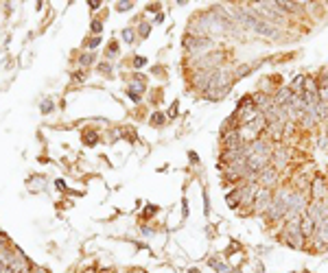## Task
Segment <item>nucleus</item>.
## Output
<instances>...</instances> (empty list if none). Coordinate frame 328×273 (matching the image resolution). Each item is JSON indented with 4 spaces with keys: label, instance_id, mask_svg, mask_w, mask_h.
Returning a JSON list of instances; mask_svg holds the SVG:
<instances>
[{
    "label": "nucleus",
    "instance_id": "obj_1",
    "mask_svg": "<svg viewBox=\"0 0 328 273\" xmlns=\"http://www.w3.org/2000/svg\"><path fill=\"white\" fill-rule=\"evenodd\" d=\"M291 190L293 186H278L274 193V199H272V205H269L267 210V223H276V221H284L287 217V197L291 195Z\"/></svg>",
    "mask_w": 328,
    "mask_h": 273
},
{
    "label": "nucleus",
    "instance_id": "obj_2",
    "mask_svg": "<svg viewBox=\"0 0 328 273\" xmlns=\"http://www.w3.org/2000/svg\"><path fill=\"white\" fill-rule=\"evenodd\" d=\"M184 48L188 50V55H191L193 59H199V57L217 50V44H215V40H210V38H193V35H186L184 38Z\"/></svg>",
    "mask_w": 328,
    "mask_h": 273
},
{
    "label": "nucleus",
    "instance_id": "obj_3",
    "mask_svg": "<svg viewBox=\"0 0 328 273\" xmlns=\"http://www.w3.org/2000/svg\"><path fill=\"white\" fill-rule=\"evenodd\" d=\"M280 236H282L284 245H289V247H293V249H304L306 238L302 236L300 221H291V223H284V230H282Z\"/></svg>",
    "mask_w": 328,
    "mask_h": 273
},
{
    "label": "nucleus",
    "instance_id": "obj_4",
    "mask_svg": "<svg viewBox=\"0 0 328 273\" xmlns=\"http://www.w3.org/2000/svg\"><path fill=\"white\" fill-rule=\"evenodd\" d=\"M311 245H313V249H317V252H326L328 249V219L319 221L315 225V234H313V238H311Z\"/></svg>",
    "mask_w": 328,
    "mask_h": 273
},
{
    "label": "nucleus",
    "instance_id": "obj_5",
    "mask_svg": "<svg viewBox=\"0 0 328 273\" xmlns=\"http://www.w3.org/2000/svg\"><path fill=\"white\" fill-rule=\"evenodd\" d=\"M272 199H274V190L269 188H260L256 199H254V205H252V212L254 215H267L269 205H272Z\"/></svg>",
    "mask_w": 328,
    "mask_h": 273
},
{
    "label": "nucleus",
    "instance_id": "obj_6",
    "mask_svg": "<svg viewBox=\"0 0 328 273\" xmlns=\"http://www.w3.org/2000/svg\"><path fill=\"white\" fill-rule=\"evenodd\" d=\"M278 181H280V175L278 171L269 164L265 171H260L258 175V184H260V188H269V190H274V188H278Z\"/></svg>",
    "mask_w": 328,
    "mask_h": 273
},
{
    "label": "nucleus",
    "instance_id": "obj_7",
    "mask_svg": "<svg viewBox=\"0 0 328 273\" xmlns=\"http://www.w3.org/2000/svg\"><path fill=\"white\" fill-rule=\"evenodd\" d=\"M309 195H311L313 201H324V199H328V184H326L324 177H315V179L311 181Z\"/></svg>",
    "mask_w": 328,
    "mask_h": 273
},
{
    "label": "nucleus",
    "instance_id": "obj_8",
    "mask_svg": "<svg viewBox=\"0 0 328 273\" xmlns=\"http://www.w3.org/2000/svg\"><path fill=\"white\" fill-rule=\"evenodd\" d=\"M221 142L225 149H243L245 146V140L241 138L238 129H232V131H225V134H221Z\"/></svg>",
    "mask_w": 328,
    "mask_h": 273
},
{
    "label": "nucleus",
    "instance_id": "obj_9",
    "mask_svg": "<svg viewBox=\"0 0 328 273\" xmlns=\"http://www.w3.org/2000/svg\"><path fill=\"white\" fill-rule=\"evenodd\" d=\"M272 99H274V103H276L278 107H284V105H289V103H293L295 94L291 92V87H289V85H280L278 90H276V92L272 94Z\"/></svg>",
    "mask_w": 328,
    "mask_h": 273
},
{
    "label": "nucleus",
    "instance_id": "obj_10",
    "mask_svg": "<svg viewBox=\"0 0 328 273\" xmlns=\"http://www.w3.org/2000/svg\"><path fill=\"white\" fill-rule=\"evenodd\" d=\"M287 164H289V151H287V146H278V149H274L272 166L276 168V171H280V168H284Z\"/></svg>",
    "mask_w": 328,
    "mask_h": 273
},
{
    "label": "nucleus",
    "instance_id": "obj_11",
    "mask_svg": "<svg viewBox=\"0 0 328 273\" xmlns=\"http://www.w3.org/2000/svg\"><path fill=\"white\" fill-rule=\"evenodd\" d=\"M315 225H317V223H315V221H313L309 215H306V212L300 217V230H302V236H304L306 240L313 238V234H315Z\"/></svg>",
    "mask_w": 328,
    "mask_h": 273
},
{
    "label": "nucleus",
    "instance_id": "obj_12",
    "mask_svg": "<svg viewBox=\"0 0 328 273\" xmlns=\"http://www.w3.org/2000/svg\"><path fill=\"white\" fill-rule=\"evenodd\" d=\"M252 101H254V105H256L260 112H265V109H269L274 105V99H272V94H262V92H258V94H254L252 97Z\"/></svg>",
    "mask_w": 328,
    "mask_h": 273
},
{
    "label": "nucleus",
    "instance_id": "obj_13",
    "mask_svg": "<svg viewBox=\"0 0 328 273\" xmlns=\"http://www.w3.org/2000/svg\"><path fill=\"white\" fill-rule=\"evenodd\" d=\"M304 79H306L304 75H295V77H293V81L289 83L291 92H293L295 97H302V94H304Z\"/></svg>",
    "mask_w": 328,
    "mask_h": 273
},
{
    "label": "nucleus",
    "instance_id": "obj_14",
    "mask_svg": "<svg viewBox=\"0 0 328 273\" xmlns=\"http://www.w3.org/2000/svg\"><path fill=\"white\" fill-rule=\"evenodd\" d=\"M208 264H210V267H213V269H215L217 273H236L234 269L230 267V264L221 262V260H219V258H210V260H208Z\"/></svg>",
    "mask_w": 328,
    "mask_h": 273
},
{
    "label": "nucleus",
    "instance_id": "obj_15",
    "mask_svg": "<svg viewBox=\"0 0 328 273\" xmlns=\"http://www.w3.org/2000/svg\"><path fill=\"white\" fill-rule=\"evenodd\" d=\"M144 77H134V81H131L129 83V92H134V94H138V97H140V94L144 92V81H142Z\"/></svg>",
    "mask_w": 328,
    "mask_h": 273
},
{
    "label": "nucleus",
    "instance_id": "obj_16",
    "mask_svg": "<svg viewBox=\"0 0 328 273\" xmlns=\"http://www.w3.org/2000/svg\"><path fill=\"white\" fill-rule=\"evenodd\" d=\"M315 116H317V123H326L328 118V103H322L319 101L315 105Z\"/></svg>",
    "mask_w": 328,
    "mask_h": 273
},
{
    "label": "nucleus",
    "instance_id": "obj_17",
    "mask_svg": "<svg viewBox=\"0 0 328 273\" xmlns=\"http://www.w3.org/2000/svg\"><path fill=\"white\" fill-rule=\"evenodd\" d=\"M225 201H228V205L232 210H236V203H238V186L236 188H232L228 195H225Z\"/></svg>",
    "mask_w": 328,
    "mask_h": 273
},
{
    "label": "nucleus",
    "instance_id": "obj_18",
    "mask_svg": "<svg viewBox=\"0 0 328 273\" xmlns=\"http://www.w3.org/2000/svg\"><path fill=\"white\" fill-rule=\"evenodd\" d=\"M252 70H254V66H252V64H243V66H238V68L234 70V79H243V77L250 75Z\"/></svg>",
    "mask_w": 328,
    "mask_h": 273
},
{
    "label": "nucleus",
    "instance_id": "obj_19",
    "mask_svg": "<svg viewBox=\"0 0 328 273\" xmlns=\"http://www.w3.org/2000/svg\"><path fill=\"white\" fill-rule=\"evenodd\" d=\"M304 92L317 94V79H315V77H306V79H304Z\"/></svg>",
    "mask_w": 328,
    "mask_h": 273
},
{
    "label": "nucleus",
    "instance_id": "obj_20",
    "mask_svg": "<svg viewBox=\"0 0 328 273\" xmlns=\"http://www.w3.org/2000/svg\"><path fill=\"white\" fill-rule=\"evenodd\" d=\"M317 149L319 151H328V131L322 129L319 131V136H317Z\"/></svg>",
    "mask_w": 328,
    "mask_h": 273
},
{
    "label": "nucleus",
    "instance_id": "obj_21",
    "mask_svg": "<svg viewBox=\"0 0 328 273\" xmlns=\"http://www.w3.org/2000/svg\"><path fill=\"white\" fill-rule=\"evenodd\" d=\"M153 127H162V125L166 123V114H162V112H153V116H151V120H149Z\"/></svg>",
    "mask_w": 328,
    "mask_h": 273
},
{
    "label": "nucleus",
    "instance_id": "obj_22",
    "mask_svg": "<svg viewBox=\"0 0 328 273\" xmlns=\"http://www.w3.org/2000/svg\"><path fill=\"white\" fill-rule=\"evenodd\" d=\"M123 40H125L127 44H131L136 40V33H134V28L131 26H127V28H123Z\"/></svg>",
    "mask_w": 328,
    "mask_h": 273
},
{
    "label": "nucleus",
    "instance_id": "obj_23",
    "mask_svg": "<svg viewBox=\"0 0 328 273\" xmlns=\"http://www.w3.org/2000/svg\"><path fill=\"white\" fill-rule=\"evenodd\" d=\"M53 101H50V99H46V101H42V105H40V109H42V114H50V112H53Z\"/></svg>",
    "mask_w": 328,
    "mask_h": 273
},
{
    "label": "nucleus",
    "instance_id": "obj_24",
    "mask_svg": "<svg viewBox=\"0 0 328 273\" xmlns=\"http://www.w3.org/2000/svg\"><path fill=\"white\" fill-rule=\"evenodd\" d=\"M177 112H180V103L173 101V105L169 107V112H166V118H175V116H177Z\"/></svg>",
    "mask_w": 328,
    "mask_h": 273
},
{
    "label": "nucleus",
    "instance_id": "obj_25",
    "mask_svg": "<svg viewBox=\"0 0 328 273\" xmlns=\"http://www.w3.org/2000/svg\"><path fill=\"white\" fill-rule=\"evenodd\" d=\"M138 33H140V38H147V35L151 33V24H147V22H142V24L138 26Z\"/></svg>",
    "mask_w": 328,
    "mask_h": 273
},
{
    "label": "nucleus",
    "instance_id": "obj_26",
    "mask_svg": "<svg viewBox=\"0 0 328 273\" xmlns=\"http://www.w3.org/2000/svg\"><path fill=\"white\" fill-rule=\"evenodd\" d=\"M144 66H147V57H134V68H144Z\"/></svg>",
    "mask_w": 328,
    "mask_h": 273
},
{
    "label": "nucleus",
    "instance_id": "obj_27",
    "mask_svg": "<svg viewBox=\"0 0 328 273\" xmlns=\"http://www.w3.org/2000/svg\"><path fill=\"white\" fill-rule=\"evenodd\" d=\"M97 140H99V136L94 134V131H87L85 134V144H97Z\"/></svg>",
    "mask_w": 328,
    "mask_h": 273
},
{
    "label": "nucleus",
    "instance_id": "obj_28",
    "mask_svg": "<svg viewBox=\"0 0 328 273\" xmlns=\"http://www.w3.org/2000/svg\"><path fill=\"white\" fill-rule=\"evenodd\" d=\"M203 212H206V217L210 215V195L203 190Z\"/></svg>",
    "mask_w": 328,
    "mask_h": 273
},
{
    "label": "nucleus",
    "instance_id": "obj_29",
    "mask_svg": "<svg viewBox=\"0 0 328 273\" xmlns=\"http://www.w3.org/2000/svg\"><path fill=\"white\" fill-rule=\"evenodd\" d=\"M131 7H134V3H116V11H129Z\"/></svg>",
    "mask_w": 328,
    "mask_h": 273
},
{
    "label": "nucleus",
    "instance_id": "obj_30",
    "mask_svg": "<svg viewBox=\"0 0 328 273\" xmlns=\"http://www.w3.org/2000/svg\"><path fill=\"white\" fill-rule=\"evenodd\" d=\"M90 28H92V33H101V31H103V24H101V22L99 20H92V24H90Z\"/></svg>",
    "mask_w": 328,
    "mask_h": 273
},
{
    "label": "nucleus",
    "instance_id": "obj_31",
    "mask_svg": "<svg viewBox=\"0 0 328 273\" xmlns=\"http://www.w3.org/2000/svg\"><path fill=\"white\" fill-rule=\"evenodd\" d=\"M79 62H81V66H90V64L94 62V55H92V53H87V55H81V59H79Z\"/></svg>",
    "mask_w": 328,
    "mask_h": 273
},
{
    "label": "nucleus",
    "instance_id": "obj_32",
    "mask_svg": "<svg viewBox=\"0 0 328 273\" xmlns=\"http://www.w3.org/2000/svg\"><path fill=\"white\" fill-rule=\"evenodd\" d=\"M99 44H101V38H92V40H87V44H85V46L90 48V50H94V48L99 46Z\"/></svg>",
    "mask_w": 328,
    "mask_h": 273
},
{
    "label": "nucleus",
    "instance_id": "obj_33",
    "mask_svg": "<svg viewBox=\"0 0 328 273\" xmlns=\"http://www.w3.org/2000/svg\"><path fill=\"white\" fill-rule=\"evenodd\" d=\"M116 53H118V44H116V42H112V46L107 48V55H109V57H114Z\"/></svg>",
    "mask_w": 328,
    "mask_h": 273
},
{
    "label": "nucleus",
    "instance_id": "obj_34",
    "mask_svg": "<svg viewBox=\"0 0 328 273\" xmlns=\"http://www.w3.org/2000/svg\"><path fill=\"white\" fill-rule=\"evenodd\" d=\"M158 208L156 205H147V210H144V217H151V215H156Z\"/></svg>",
    "mask_w": 328,
    "mask_h": 273
},
{
    "label": "nucleus",
    "instance_id": "obj_35",
    "mask_svg": "<svg viewBox=\"0 0 328 273\" xmlns=\"http://www.w3.org/2000/svg\"><path fill=\"white\" fill-rule=\"evenodd\" d=\"M99 70H101V72H105V75H109V72H112V66H109V64H101V66H99Z\"/></svg>",
    "mask_w": 328,
    "mask_h": 273
},
{
    "label": "nucleus",
    "instance_id": "obj_36",
    "mask_svg": "<svg viewBox=\"0 0 328 273\" xmlns=\"http://www.w3.org/2000/svg\"><path fill=\"white\" fill-rule=\"evenodd\" d=\"M87 7H90V9L94 11V9H99V7H101V3H99V0H90V3H87Z\"/></svg>",
    "mask_w": 328,
    "mask_h": 273
},
{
    "label": "nucleus",
    "instance_id": "obj_37",
    "mask_svg": "<svg viewBox=\"0 0 328 273\" xmlns=\"http://www.w3.org/2000/svg\"><path fill=\"white\" fill-rule=\"evenodd\" d=\"M182 215L188 217V203H186V201H184V205H182Z\"/></svg>",
    "mask_w": 328,
    "mask_h": 273
},
{
    "label": "nucleus",
    "instance_id": "obj_38",
    "mask_svg": "<svg viewBox=\"0 0 328 273\" xmlns=\"http://www.w3.org/2000/svg\"><path fill=\"white\" fill-rule=\"evenodd\" d=\"M188 158H191V162H195V164L199 162V158H197V153H188Z\"/></svg>",
    "mask_w": 328,
    "mask_h": 273
},
{
    "label": "nucleus",
    "instance_id": "obj_39",
    "mask_svg": "<svg viewBox=\"0 0 328 273\" xmlns=\"http://www.w3.org/2000/svg\"><path fill=\"white\" fill-rule=\"evenodd\" d=\"M158 7H160V5H149V7H147V11H149V13H153V11H158Z\"/></svg>",
    "mask_w": 328,
    "mask_h": 273
},
{
    "label": "nucleus",
    "instance_id": "obj_40",
    "mask_svg": "<svg viewBox=\"0 0 328 273\" xmlns=\"http://www.w3.org/2000/svg\"><path fill=\"white\" fill-rule=\"evenodd\" d=\"M142 234H144V236H151L153 230H151V227H142Z\"/></svg>",
    "mask_w": 328,
    "mask_h": 273
},
{
    "label": "nucleus",
    "instance_id": "obj_41",
    "mask_svg": "<svg viewBox=\"0 0 328 273\" xmlns=\"http://www.w3.org/2000/svg\"><path fill=\"white\" fill-rule=\"evenodd\" d=\"M162 20H164V16H162V13H158V16H156V24H160Z\"/></svg>",
    "mask_w": 328,
    "mask_h": 273
},
{
    "label": "nucleus",
    "instance_id": "obj_42",
    "mask_svg": "<svg viewBox=\"0 0 328 273\" xmlns=\"http://www.w3.org/2000/svg\"><path fill=\"white\" fill-rule=\"evenodd\" d=\"M186 273H201V271H199V269H197V267H191V269H188Z\"/></svg>",
    "mask_w": 328,
    "mask_h": 273
},
{
    "label": "nucleus",
    "instance_id": "obj_43",
    "mask_svg": "<svg viewBox=\"0 0 328 273\" xmlns=\"http://www.w3.org/2000/svg\"><path fill=\"white\" fill-rule=\"evenodd\" d=\"M256 271H258V273H265V269H262V264H260V262L256 264Z\"/></svg>",
    "mask_w": 328,
    "mask_h": 273
},
{
    "label": "nucleus",
    "instance_id": "obj_44",
    "mask_svg": "<svg viewBox=\"0 0 328 273\" xmlns=\"http://www.w3.org/2000/svg\"><path fill=\"white\" fill-rule=\"evenodd\" d=\"M306 273H309V271H306Z\"/></svg>",
    "mask_w": 328,
    "mask_h": 273
}]
</instances>
